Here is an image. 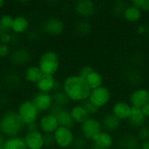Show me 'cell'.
Segmentation results:
<instances>
[{"instance_id":"6da1fadb","label":"cell","mask_w":149,"mask_h":149,"mask_svg":"<svg viewBox=\"0 0 149 149\" xmlns=\"http://www.w3.org/2000/svg\"><path fill=\"white\" fill-rule=\"evenodd\" d=\"M61 89L70 101L77 104L87 100L92 91L86 80L78 74L67 76L62 82Z\"/></svg>"},{"instance_id":"7a4b0ae2","label":"cell","mask_w":149,"mask_h":149,"mask_svg":"<svg viewBox=\"0 0 149 149\" xmlns=\"http://www.w3.org/2000/svg\"><path fill=\"white\" fill-rule=\"evenodd\" d=\"M25 130V124L17 111L8 110L0 119V132L7 138L20 136Z\"/></svg>"},{"instance_id":"3957f363","label":"cell","mask_w":149,"mask_h":149,"mask_svg":"<svg viewBox=\"0 0 149 149\" xmlns=\"http://www.w3.org/2000/svg\"><path fill=\"white\" fill-rule=\"evenodd\" d=\"M60 60L58 54L52 50L42 53L38 58V66L45 75H55L59 69Z\"/></svg>"},{"instance_id":"277c9868","label":"cell","mask_w":149,"mask_h":149,"mask_svg":"<svg viewBox=\"0 0 149 149\" xmlns=\"http://www.w3.org/2000/svg\"><path fill=\"white\" fill-rule=\"evenodd\" d=\"M18 115L26 125L37 122L40 118V112L31 100H24L21 102L17 110Z\"/></svg>"},{"instance_id":"5b68a950","label":"cell","mask_w":149,"mask_h":149,"mask_svg":"<svg viewBox=\"0 0 149 149\" xmlns=\"http://www.w3.org/2000/svg\"><path fill=\"white\" fill-rule=\"evenodd\" d=\"M101 131H103L101 121L95 117H89L80 125L81 135L86 141H92L93 138Z\"/></svg>"},{"instance_id":"8992f818","label":"cell","mask_w":149,"mask_h":149,"mask_svg":"<svg viewBox=\"0 0 149 149\" xmlns=\"http://www.w3.org/2000/svg\"><path fill=\"white\" fill-rule=\"evenodd\" d=\"M112 99V93L108 87L102 86L91 91L88 100L99 109L107 107Z\"/></svg>"},{"instance_id":"52a82bcc","label":"cell","mask_w":149,"mask_h":149,"mask_svg":"<svg viewBox=\"0 0 149 149\" xmlns=\"http://www.w3.org/2000/svg\"><path fill=\"white\" fill-rule=\"evenodd\" d=\"M55 145L59 148L68 149L72 147L75 140V135L72 129L64 127H59L53 134Z\"/></svg>"},{"instance_id":"ba28073f","label":"cell","mask_w":149,"mask_h":149,"mask_svg":"<svg viewBox=\"0 0 149 149\" xmlns=\"http://www.w3.org/2000/svg\"><path fill=\"white\" fill-rule=\"evenodd\" d=\"M36 87L38 92L52 93L53 92L62 88V83L58 82L53 75L43 74V76L36 84Z\"/></svg>"},{"instance_id":"9c48e42d","label":"cell","mask_w":149,"mask_h":149,"mask_svg":"<svg viewBox=\"0 0 149 149\" xmlns=\"http://www.w3.org/2000/svg\"><path fill=\"white\" fill-rule=\"evenodd\" d=\"M43 31L45 33L50 36H59L65 31L64 21L58 17H48L43 24Z\"/></svg>"},{"instance_id":"30bf717a","label":"cell","mask_w":149,"mask_h":149,"mask_svg":"<svg viewBox=\"0 0 149 149\" xmlns=\"http://www.w3.org/2000/svg\"><path fill=\"white\" fill-rule=\"evenodd\" d=\"M38 128L39 131L44 134H54V132L59 127L57 117L50 113L43 114L38 120Z\"/></svg>"},{"instance_id":"8fae6325","label":"cell","mask_w":149,"mask_h":149,"mask_svg":"<svg viewBox=\"0 0 149 149\" xmlns=\"http://www.w3.org/2000/svg\"><path fill=\"white\" fill-rule=\"evenodd\" d=\"M31 101L34 103L38 110L40 113H46L47 112H49L53 105L52 94L41 93V92H37L33 95Z\"/></svg>"},{"instance_id":"7c38bea8","label":"cell","mask_w":149,"mask_h":149,"mask_svg":"<svg viewBox=\"0 0 149 149\" xmlns=\"http://www.w3.org/2000/svg\"><path fill=\"white\" fill-rule=\"evenodd\" d=\"M149 102V90L144 87L134 89L129 95V104L133 107L141 108Z\"/></svg>"},{"instance_id":"4fadbf2b","label":"cell","mask_w":149,"mask_h":149,"mask_svg":"<svg viewBox=\"0 0 149 149\" xmlns=\"http://www.w3.org/2000/svg\"><path fill=\"white\" fill-rule=\"evenodd\" d=\"M75 12L83 18H89L94 15L95 3L92 0H79L74 5Z\"/></svg>"},{"instance_id":"5bb4252c","label":"cell","mask_w":149,"mask_h":149,"mask_svg":"<svg viewBox=\"0 0 149 149\" xmlns=\"http://www.w3.org/2000/svg\"><path fill=\"white\" fill-rule=\"evenodd\" d=\"M24 140L28 149H43L45 148L44 134L39 130L35 132H26Z\"/></svg>"},{"instance_id":"9a60e30c","label":"cell","mask_w":149,"mask_h":149,"mask_svg":"<svg viewBox=\"0 0 149 149\" xmlns=\"http://www.w3.org/2000/svg\"><path fill=\"white\" fill-rule=\"evenodd\" d=\"M132 111V106L129 102L120 100L115 102L112 107V113L120 120H127Z\"/></svg>"},{"instance_id":"2e32d148","label":"cell","mask_w":149,"mask_h":149,"mask_svg":"<svg viewBox=\"0 0 149 149\" xmlns=\"http://www.w3.org/2000/svg\"><path fill=\"white\" fill-rule=\"evenodd\" d=\"M93 146L100 149H111L114 145V139L110 133L101 131L92 141Z\"/></svg>"},{"instance_id":"e0dca14e","label":"cell","mask_w":149,"mask_h":149,"mask_svg":"<svg viewBox=\"0 0 149 149\" xmlns=\"http://www.w3.org/2000/svg\"><path fill=\"white\" fill-rule=\"evenodd\" d=\"M10 59L12 62V64L22 66L26 65L30 59H31V53L30 52L24 47L16 48L14 51H12L10 54Z\"/></svg>"},{"instance_id":"ac0fdd59","label":"cell","mask_w":149,"mask_h":149,"mask_svg":"<svg viewBox=\"0 0 149 149\" xmlns=\"http://www.w3.org/2000/svg\"><path fill=\"white\" fill-rule=\"evenodd\" d=\"M103 131L107 133H113L118 131L121 127V120H120L117 117H115L112 113H107L101 121Z\"/></svg>"},{"instance_id":"d6986e66","label":"cell","mask_w":149,"mask_h":149,"mask_svg":"<svg viewBox=\"0 0 149 149\" xmlns=\"http://www.w3.org/2000/svg\"><path fill=\"white\" fill-rule=\"evenodd\" d=\"M147 118L144 116V114L141 112V108L138 107H132V111H131V114L127 120L129 125L136 129L141 128V127L145 126L147 123Z\"/></svg>"},{"instance_id":"ffe728a7","label":"cell","mask_w":149,"mask_h":149,"mask_svg":"<svg viewBox=\"0 0 149 149\" xmlns=\"http://www.w3.org/2000/svg\"><path fill=\"white\" fill-rule=\"evenodd\" d=\"M29 27H30L29 19L23 15H18L14 17L10 31L13 32V34L20 35L28 31Z\"/></svg>"},{"instance_id":"44dd1931","label":"cell","mask_w":149,"mask_h":149,"mask_svg":"<svg viewBox=\"0 0 149 149\" xmlns=\"http://www.w3.org/2000/svg\"><path fill=\"white\" fill-rule=\"evenodd\" d=\"M70 113L75 124L81 125L90 117L82 104H76L72 106L70 109Z\"/></svg>"},{"instance_id":"7402d4cb","label":"cell","mask_w":149,"mask_h":149,"mask_svg":"<svg viewBox=\"0 0 149 149\" xmlns=\"http://www.w3.org/2000/svg\"><path fill=\"white\" fill-rule=\"evenodd\" d=\"M124 18L129 23H137L142 17V11L134 4H127L124 12Z\"/></svg>"},{"instance_id":"603a6c76","label":"cell","mask_w":149,"mask_h":149,"mask_svg":"<svg viewBox=\"0 0 149 149\" xmlns=\"http://www.w3.org/2000/svg\"><path fill=\"white\" fill-rule=\"evenodd\" d=\"M43 76L42 72L40 71L39 67L38 65H29L25 68L24 70V77L25 79V80L28 83L31 84H37L38 81L40 79V78Z\"/></svg>"},{"instance_id":"cb8c5ba5","label":"cell","mask_w":149,"mask_h":149,"mask_svg":"<svg viewBox=\"0 0 149 149\" xmlns=\"http://www.w3.org/2000/svg\"><path fill=\"white\" fill-rule=\"evenodd\" d=\"M119 146L121 149H140L141 142L136 135L125 134L120 138Z\"/></svg>"},{"instance_id":"d4e9b609","label":"cell","mask_w":149,"mask_h":149,"mask_svg":"<svg viewBox=\"0 0 149 149\" xmlns=\"http://www.w3.org/2000/svg\"><path fill=\"white\" fill-rule=\"evenodd\" d=\"M56 117L59 124V127H68V128L72 129V127L75 126V122L72 120L70 110L66 108L62 109L61 112Z\"/></svg>"},{"instance_id":"484cf974","label":"cell","mask_w":149,"mask_h":149,"mask_svg":"<svg viewBox=\"0 0 149 149\" xmlns=\"http://www.w3.org/2000/svg\"><path fill=\"white\" fill-rule=\"evenodd\" d=\"M3 145L4 149H28L22 136L6 138Z\"/></svg>"},{"instance_id":"4316f807","label":"cell","mask_w":149,"mask_h":149,"mask_svg":"<svg viewBox=\"0 0 149 149\" xmlns=\"http://www.w3.org/2000/svg\"><path fill=\"white\" fill-rule=\"evenodd\" d=\"M89 87L91 88V90L96 89L98 87H100L103 86L104 83V78L102 76V74L97 71L93 72L86 79Z\"/></svg>"},{"instance_id":"83f0119b","label":"cell","mask_w":149,"mask_h":149,"mask_svg":"<svg viewBox=\"0 0 149 149\" xmlns=\"http://www.w3.org/2000/svg\"><path fill=\"white\" fill-rule=\"evenodd\" d=\"M52 99H53V104H56L58 106H60L64 108L67 107L70 104V100L65 95V93L62 91V89L53 92L52 93Z\"/></svg>"},{"instance_id":"f1b7e54d","label":"cell","mask_w":149,"mask_h":149,"mask_svg":"<svg viewBox=\"0 0 149 149\" xmlns=\"http://www.w3.org/2000/svg\"><path fill=\"white\" fill-rule=\"evenodd\" d=\"M75 30L79 35L86 36L90 33L92 30V26L87 20H80L77 23L75 26Z\"/></svg>"},{"instance_id":"f546056e","label":"cell","mask_w":149,"mask_h":149,"mask_svg":"<svg viewBox=\"0 0 149 149\" xmlns=\"http://www.w3.org/2000/svg\"><path fill=\"white\" fill-rule=\"evenodd\" d=\"M136 137L140 141V142H145L149 141V126H143L138 129Z\"/></svg>"},{"instance_id":"4dcf8cb0","label":"cell","mask_w":149,"mask_h":149,"mask_svg":"<svg viewBox=\"0 0 149 149\" xmlns=\"http://www.w3.org/2000/svg\"><path fill=\"white\" fill-rule=\"evenodd\" d=\"M13 19H14V17L9 14H4L0 17V23L6 31H9L11 29Z\"/></svg>"},{"instance_id":"1f68e13d","label":"cell","mask_w":149,"mask_h":149,"mask_svg":"<svg viewBox=\"0 0 149 149\" xmlns=\"http://www.w3.org/2000/svg\"><path fill=\"white\" fill-rule=\"evenodd\" d=\"M80 104H82V106L84 107V108L86 109V111L87 112V113L89 114L90 117H93V115L97 114L98 112H99V110H100L98 107H96L88 100H86V101H84V102H82V103H80Z\"/></svg>"},{"instance_id":"d6a6232c","label":"cell","mask_w":149,"mask_h":149,"mask_svg":"<svg viewBox=\"0 0 149 149\" xmlns=\"http://www.w3.org/2000/svg\"><path fill=\"white\" fill-rule=\"evenodd\" d=\"M127 3L124 2V1H117L114 3L112 10H113V13L115 15V16H120V15H123V12L127 7Z\"/></svg>"},{"instance_id":"836d02e7","label":"cell","mask_w":149,"mask_h":149,"mask_svg":"<svg viewBox=\"0 0 149 149\" xmlns=\"http://www.w3.org/2000/svg\"><path fill=\"white\" fill-rule=\"evenodd\" d=\"M131 3L138 7L142 12L149 11V0H133Z\"/></svg>"},{"instance_id":"e575fe53","label":"cell","mask_w":149,"mask_h":149,"mask_svg":"<svg viewBox=\"0 0 149 149\" xmlns=\"http://www.w3.org/2000/svg\"><path fill=\"white\" fill-rule=\"evenodd\" d=\"M94 71H95L94 68L92 67L91 65H84V66H82V67L79 69L78 75H79V77H81L82 79H86L87 77H88L93 72H94Z\"/></svg>"},{"instance_id":"d590c367","label":"cell","mask_w":149,"mask_h":149,"mask_svg":"<svg viewBox=\"0 0 149 149\" xmlns=\"http://www.w3.org/2000/svg\"><path fill=\"white\" fill-rule=\"evenodd\" d=\"M6 79V82L9 86H16L17 85H18L20 83V78L18 75L15 74V73H10V74H8L5 78Z\"/></svg>"},{"instance_id":"8d00e7d4","label":"cell","mask_w":149,"mask_h":149,"mask_svg":"<svg viewBox=\"0 0 149 149\" xmlns=\"http://www.w3.org/2000/svg\"><path fill=\"white\" fill-rule=\"evenodd\" d=\"M12 38H13V34L10 33L9 31H5L0 35V44L9 45L10 43H12Z\"/></svg>"},{"instance_id":"74e56055","label":"cell","mask_w":149,"mask_h":149,"mask_svg":"<svg viewBox=\"0 0 149 149\" xmlns=\"http://www.w3.org/2000/svg\"><path fill=\"white\" fill-rule=\"evenodd\" d=\"M55 145V141L53 134H44V146L45 148H51Z\"/></svg>"},{"instance_id":"f35d334b","label":"cell","mask_w":149,"mask_h":149,"mask_svg":"<svg viewBox=\"0 0 149 149\" xmlns=\"http://www.w3.org/2000/svg\"><path fill=\"white\" fill-rule=\"evenodd\" d=\"M86 144V141L83 137H78L75 138L72 144V148L73 149H85Z\"/></svg>"},{"instance_id":"ab89813d","label":"cell","mask_w":149,"mask_h":149,"mask_svg":"<svg viewBox=\"0 0 149 149\" xmlns=\"http://www.w3.org/2000/svg\"><path fill=\"white\" fill-rule=\"evenodd\" d=\"M10 48L7 45L0 44V58H4L10 56Z\"/></svg>"},{"instance_id":"60d3db41","label":"cell","mask_w":149,"mask_h":149,"mask_svg":"<svg viewBox=\"0 0 149 149\" xmlns=\"http://www.w3.org/2000/svg\"><path fill=\"white\" fill-rule=\"evenodd\" d=\"M62 109H64V107H60V106H58V105H56V104H53L52 107V108L50 109L49 113H52V114L54 115V116H57V115L61 112Z\"/></svg>"},{"instance_id":"b9f144b4","label":"cell","mask_w":149,"mask_h":149,"mask_svg":"<svg viewBox=\"0 0 149 149\" xmlns=\"http://www.w3.org/2000/svg\"><path fill=\"white\" fill-rule=\"evenodd\" d=\"M25 130H26V132H35V131L39 130L38 122H34V123H31V124L26 125Z\"/></svg>"},{"instance_id":"7bdbcfd3","label":"cell","mask_w":149,"mask_h":149,"mask_svg":"<svg viewBox=\"0 0 149 149\" xmlns=\"http://www.w3.org/2000/svg\"><path fill=\"white\" fill-rule=\"evenodd\" d=\"M148 31V27H147L146 25L144 24H141L137 27V33L138 34H141V35H143L145 33H147Z\"/></svg>"},{"instance_id":"ee69618b","label":"cell","mask_w":149,"mask_h":149,"mask_svg":"<svg viewBox=\"0 0 149 149\" xmlns=\"http://www.w3.org/2000/svg\"><path fill=\"white\" fill-rule=\"evenodd\" d=\"M141 109V112L144 114V116L147 119H149V102L148 104H146L144 107H142Z\"/></svg>"},{"instance_id":"f6af8a7d","label":"cell","mask_w":149,"mask_h":149,"mask_svg":"<svg viewBox=\"0 0 149 149\" xmlns=\"http://www.w3.org/2000/svg\"><path fill=\"white\" fill-rule=\"evenodd\" d=\"M140 149H149V141H145V142H141V146H140Z\"/></svg>"},{"instance_id":"bcb514c9","label":"cell","mask_w":149,"mask_h":149,"mask_svg":"<svg viewBox=\"0 0 149 149\" xmlns=\"http://www.w3.org/2000/svg\"><path fill=\"white\" fill-rule=\"evenodd\" d=\"M4 140H5L4 136H3V135L1 134V132H0V145L3 144V142H4Z\"/></svg>"},{"instance_id":"7dc6e473","label":"cell","mask_w":149,"mask_h":149,"mask_svg":"<svg viewBox=\"0 0 149 149\" xmlns=\"http://www.w3.org/2000/svg\"><path fill=\"white\" fill-rule=\"evenodd\" d=\"M4 5H5V2L3 0H0V10L3 9Z\"/></svg>"},{"instance_id":"c3c4849f","label":"cell","mask_w":149,"mask_h":149,"mask_svg":"<svg viewBox=\"0 0 149 149\" xmlns=\"http://www.w3.org/2000/svg\"><path fill=\"white\" fill-rule=\"evenodd\" d=\"M5 31H6L3 29V27L2 26V24H1V23H0V35H1V34H3V32H5Z\"/></svg>"},{"instance_id":"681fc988","label":"cell","mask_w":149,"mask_h":149,"mask_svg":"<svg viewBox=\"0 0 149 149\" xmlns=\"http://www.w3.org/2000/svg\"><path fill=\"white\" fill-rule=\"evenodd\" d=\"M0 149H4V148H3V145L2 144V145H0Z\"/></svg>"},{"instance_id":"f907efd6","label":"cell","mask_w":149,"mask_h":149,"mask_svg":"<svg viewBox=\"0 0 149 149\" xmlns=\"http://www.w3.org/2000/svg\"><path fill=\"white\" fill-rule=\"evenodd\" d=\"M148 126H149V119H148Z\"/></svg>"}]
</instances>
